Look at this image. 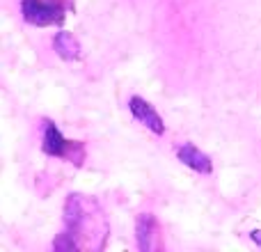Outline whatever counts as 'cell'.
Here are the masks:
<instances>
[{"instance_id":"obj_4","label":"cell","mask_w":261,"mask_h":252,"mask_svg":"<svg viewBox=\"0 0 261 252\" xmlns=\"http://www.w3.org/2000/svg\"><path fill=\"white\" fill-rule=\"evenodd\" d=\"M128 110H130V115L142 126H147L153 135H165V122H163L161 113H158L147 99H142V96H130Z\"/></svg>"},{"instance_id":"obj_1","label":"cell","mask_w":261,"mask_h":252,"mask_svg":"<svg viewBox=\"0 0 261 252\" xmlns=\"http://www.w3.org/2000/svg\"><path fill=\"white\" fill-rule=\"evenodd\" d=\"M110 234L108 220L99 202L87 195L71 193L64 202V230L53 241L55 250H101Z\"/></svg>"},{"instance_id":"obj_7","label":"cell","mask_w":261,"mask_h":252,"mask_svg":"<svg viewBox=\"0 0 261 252\" xmlns=\"http://www.w3.org/2000/svg\"><path fill=\"white\" fill-rule=\"evenodd\" d=\"M53 48L58 53V58H62L64 62H78L83 58V48H81V41L73 32L69 30H60L55 32L53 37Z\"/></svg>"},{"instance_id":"obj_6","label":"cell","mask_w":261,"mask_h":252,"mask_svg":"<svg viewBox=\"0 0 261 252\" xmlns=\"http://www.w3.org/2000/svg\"><path fill=\"white\" fill-rule=\"evenodd\" d=\"M176 158H179L186 167L199 172V174H211V172H213L211 156H208L206 152H202V149H199L197 144H193V142L176 144Z\"/></svg>"},{"instance_id":"obj_2","label":"cell","mask_w":261,"mask_h":252,"mask_svg":"<svg viewBox=\"0 0 261 252\" xmlns=\"http://www.w3.org/2000/svg\"><path fill=\"white\" fill-rule=\"evenodd\" d=\"M41 152L50 158H60V161L73 163L81 167L87 158V149L78 140L64 138V133L58 129V124L44 119V133H41Z\"/></svg>"},{"instance_id":"obj_5","label":"cell","mask_w":261,"mask_h":252,"mask_svg":"<svg viewBox=\"0 0 261 252\" xmlns=\"http://www.w3.org/2000/svg\"><path fill=\"white\" fill-rule=\"evenodd\" d=\"M135 241L142 252L161 248V227L153 213H140L135 218Z\"/></svg>"},{"instance_id":"obj_8","label":"cell","mask_w":261,"mask_h":252,"mask_svg":"<svg viewBox=\"0 0 261 252\" xmlns=\"http://www.w3.org/2000/svg\"><path fill=\"white\" fill-rule=\"evenodd\" d=\"M250 239H252L257 245H261V232H252V234H250Z\"/></svg>"},{"instance_id":"obj_3","label":"cell","mask_w":261,"mask_h":252,"mask_svg":"<svg viewBox=\"0 0 261 252\" xmlns=\"http://www.w3.org/2000/svg\"><path fill=\"white\" fill-rule=\"evenodd\" d=\"M21 16L37 28L60 26L67 16V5L62 0H21Z\"/></svg>"}]
</instances>
